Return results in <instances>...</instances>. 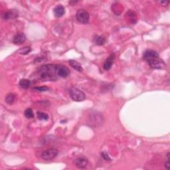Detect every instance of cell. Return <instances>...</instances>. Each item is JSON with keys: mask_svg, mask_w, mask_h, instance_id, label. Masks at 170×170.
Here are the masks:
<instances>
[{"mask_svg": "<svg viewBox=\"0 0 170 170\" xmlns=\"http://www.w3.org/2000/svg\"><path fill=\"white\" fill-rule=\"evenodd\" d=\"M103 123V116L99 112H93L90 114L88 119V124L91 126L97 128L100 126Z\"/></svg>", "mask_w": 170, "mask_h": 170, "instance_id": "cell-3", "label": "cell"}, {"mask_svg": "<svg viewBox=\"0 0 170 170\" xmlns=\"http://www.w3.org/2000/svg\"><path fill=\"white\" fill-rule=\"evenodd\" d=\"M54 11V15L56 17H61L65 14V10L63 6L59 5L54 9V11Z\"/></svg>", "mask_w": 170, "mask_h": 170, "instance_id": "cell-13", "label": "cell"}, {"mask_svg": "<svg viewBox=\"0 0 170 170\" xmlns=\"http://www.w3.org/2000/svg\"><path fill=\"white\" fill-rule=\"evenodd\" d=\"M56 75L61 78H66L70 74V71L68 68L64 65H57L56 67Z\"/></svg>", "mask_w": 170, "mask_h": 170, "instance_id": "cell-7", "label": "cell"}, {"mask_svg": "<svg viewBox=\"0 0 170 170\" xmlns=\"http://www.w3.org/2000/svg\"><path fill=\"white\" fill-rule=\"evenodd\" d=\"M69 64L71 67H72L74 69L79 71V72H82L83 68L79 62H77L76 61L74 60H71L69 61Z\"/></svg>", "mask_w": 170, "mask_h": 170, "instance_id": "cell-14", "label": "cell"}, {"mask_svg": "<svg viewBox=\"0 0 170 170\" xmlns=\"http://www.w3.org/2000/svg\"><path fill=\"white\" fill-rule=\"evenodd\" d=\"M31 50V49L30 47H23L22 49H19L17 51V53L20 55H27L29 53H30Z\"/></svg>", "mask_w": 170, "mask_h": 170, "instance_id": "cell-16", "label": "cell"}, {"mask_svg": "<svg viewBox=\"0 0 170 170\" xmlns=\"http://www.w3.org/2000/svg\"><path fill=\"white\" fill-rule=\"evenodd\" d=\"M165 168H166V169H169V168H170V163H169V160H168L167 161V162L165 163Z\"/></svg>", "mask_w": 170, "mask_h": 170, "instance_id": "cell-23", "label": "cell"}, {"mask_svg": "<svg viewBox=\"0 0 170 170\" xmlns=\"http://www.w3.org/2000/svg\"><path fill=\"white\" fill-rule=\"evenodd\" d=\"M59 154L58 150L55 148H50L49 150L45 151L42 154V158L45 161L52 160Z\"/></svg>", "mask_w": 170, "mask_h": 170, "instance_id": "cell-6", "label": "cell"}, {"mask_svg": "<svg viewBox=\"0 0 170 170\" xmlns=\"http://www.w3.org/2000/svg\"><path fill=\"white\" fill-rule=\"evenodd\" d=\"M34 91H39V92H46L49 91V88L47 86H38V87H33V88Z\"/></svg>", "mask_w": 170, "mask_h": 170, "instance_id": "cell-21", "label": "cell"}, {"mask_svg": "<svg viewBox=\"0 0 170 170\" xmlns=\"http://www.w3.org/2000/svg\"><path fill=\"white\" fill-rule=\"evenodd\" d=\"M126 18H127V22H130L132 24L136 23L137 22L136 14L134 11L130 10L126 15Z\"/></svg>", "mask_w": 170, "mask_h": 170, "instance_id": "cell-12", "label": "cell"}, {"mask_svg": "<svg viewBox=\"0 0 170 170\" xmlns=\"http://www.w3.org/2000/svg\"><path fill=\"white\" fill-rule=\"evenodd\" d=\"M24 115L27 118H33L34 117L33 112V110L31 108L26 109L24 112Z\"/></svg>", "mask_w": 170, "mask_h": 170, "instance_id": "cell-20", "label": "cell"}, {"mask_svg": "<svg viewBox=\"0 0 170 170\" xmlns=\"http://www.w3.org/2000/svg\"><path fill=\"white\" fill-rule=\"evenodd\" d=\"M37 118L41 120H48V118H49L48 114H45V113H44V112H40V111L37 112Z\"/></svg>", "mask_w": 170, "mask_h": 170, "instance_id": "cell-17", "label": "cell"}, {"mask_svg": "<svg viewBox=\"0 0 170 170\" xmlns=\"http://www.w3.org/2000/svg\"><path fill=\"white\" fill-rule=\"evenodd\" d=\"M94 41L97 45H104L105 43V39L101 36H96L94 38Z\"/></svg>", "mask_w": 170, "mask_h": 170, "instance_id": "cell-18", "label": "cell"}, {"mask_svg": "<svg viewBox=\"0 0 170 170\" xmlns=\"http://www.w3.org/2000/svg\"><path fill=\"white\" fill-rule=\"evenodd\" d=\"M114 59H115V55L112 54L106 59L105 62H104V69H105L106 71H108L110 69V68L112 67V65H113V62H114Z\"/></svg>", "mask_w": 170, "mask_h": 170, "instance_id": "cell-11", "label": "cell"}, {"mask_svg": "<svg viewBox=\"0 0 170 170\" xmlns=\"http://www.w3.org/2000/svg\"><path fill=\"white\" fill-rule=\"evenodd\" d=\"M56 67L57 65H44L41 67L39 73L41 79L42 80L45 81V80H53L54 79H56Z\"/></svg>", "mask_w": 170, "mask_h": 170, "instance_id": "cell-2", "label": "cell"}, {"mask_svg": "<svg viewBox=\"0 0 170 170\" xmlns=\"http://www.w3.org/2000/svg\"><path fill=\"white\" fill-rule=\"evenodd\" d=\"M159 4L163 5V6H166V5H167L169 4V1H160Z\"/></svg>", "mask_w": 170, "mask_h": 170, "instance_id": "cell-24", "label": "cell"}, {"mask_svg": "<svg viewBox=\"0 0 170 170\" xmlns=\"http://www.w3.org/2000/svg\"><path fill=\"white\" fill-rule=\"evenodd\" d=\"M26 39L25 35L23 33H19L16 35V36L14 37L13 39V42L15 45H22L25 42V41Z\"/></svg>", "mask_w": 170, "mask_h": 170, "instance_id": "cell-10", "label": "cell"}, {"mask_svg": "<svg viewBox=\"0 0 170 170\" xmlns=\"http://www.w3.org/2000/svg\"><path fill=\"white\" fill-rule=\"evenodd\" d=\"M70 96L71 98L76 102H82L86 98L85 94L77 88H72L70 90Z\"/></svg>", "mask_w": 170, "mask_h": 170, "instance_id": "cell-4", "label": "cell"}, {"mask_svg": "<svg viewBox=\"0 0 170 170\" xmlns=\"http://www.w3.org/2000/svg\"><path fill=\"white\" fill-rule=\"evenodd\" d=\"M15 98H16V97H15L13 94H9L7 95L6 98H5V101L9 104H12L14 102Z\"/></svg>", "mask_w": 170, "mask_h": 170, "instance_id": "cell-19", "label": "cell"}, {"mask_svg": "<svg viewBox=\"0 0 170 170\" xmlns=\"http://www.w3.org/2000/svg\"><path fill=\"white\" fill-rule=\"evenodd\" d=\"M102 157L105 160H106V161H111V159H110V157H109L108 154V153H107L106 151H103L102 153Z\"/></svg>", "mask_w": 170, "mask_h": 170, "instance_id": "cell-22", "label": "cell"}, {"mask_svg": "<svg viewBox=\"0 0 170 170\" xmlns=\"http://www.w3.org/2000/svg\"><path fill=\"white\" fill-rule=\"evenodd\" d=\"M158 53L153 50H146L144 53V60L149 65L154 69H164L166 68V63L158 56Z\"/></svg>", "mask_w": 170, "mask_h": 170, "instance_id": "cell-1", "label": "cell"}, {"mask_svg": "<svg viewBox=\"0 0 170 170\" xmlns=\"http://www.w3.org/2000/svg\"><path fill=\"white\" fill-rule=\"evenodd\" d=\"M17 16H18V13H17V10H8L7 11H6V12H5L2 17L5 20H8V19H13L17 17Z\"/></svg>", "mask_w": 170, "mask_h": 170, "instance_id": "cell-8", "label": "cell"}, {"mask_svg": "<svg viewBox=\"0 0 170 170\" xmlns=\"http://www.w3.org/2000/svg\"><path fill=\"white\" fill-rule=\"evenodd\" d=\"M31 85L30 80L28 79H23L22 80H20L19 81V85L23 89H27L29 87V86Z\"/></svg>", "mask_w": 170, "mask_h": 170, "instance_id": "cell-15", "label": "cell"}, {"mask_svg": "<svg viewBox=\"0 0 170 170\" xmlns=\"http://www.w3.org/2000/svg\"><path fill=\"white\" fill-rule=\"evenodd\" d=\"M76 19L78 22L82 23V24H86L89 21V13L85 10H79L76 14Z\"/></svg>", "mask_w": 170, "mask_h": 170, "instance_id": "cell-5", "label": "cell"}, {"mask_svg": "<svg viewBox=\"0 0 170 170\" xmlns=\"http://www.w3.org/2000/svg\"><path fill=\"white\" fill-rule=\"evenodd\" d=\"M74 163L77 168L80 169H82L86 168V166H87L88 160L85 157H78L74 160Z\"/></svg>", "mask_w": 170, "mask_h": 170, "instance_id": "cell-9", "label": "cell"}]
</instances>
